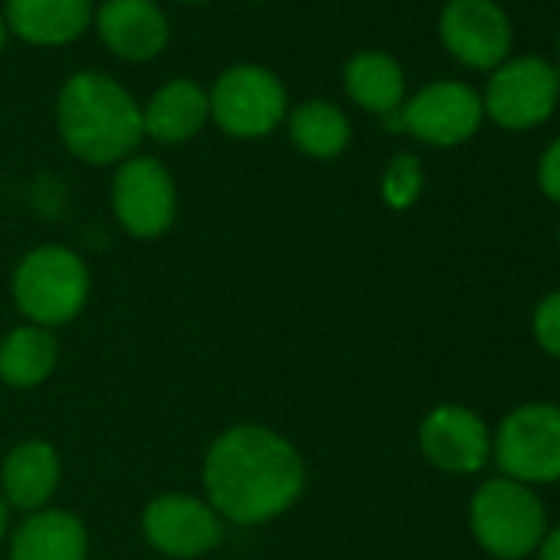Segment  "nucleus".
Returning a JSON list of instances; mask_svg holds the SVG:
<instances>
[{
  "label": "nucleus",
  "mask_w": 560,
  "mask_h": 560,
  "mask_svg": "<svg viewBox=\"0 0 560 560\" xmlns=\"http://www.w3.org/2000/svg\"><path fill=\"white\" fill-rule=\"evenodd\" d=\"M205 501L234 524H264L298 504L307 468L294 442L254 422L224 429L201 468Z\"/></svg>",
  "instance_id": "obj_1"
},
{
  "label": "nucleus",
  "mask_w": 560,
  "mask_h": 560,
  "mask_svg": "<svg viewBox=\"0 0 560 560\" xmlns=\"http://www.w3.org/2000/svg\"><path fill=\"white\" fill-rule=\"evenodd\" d=\"M57 132L80 162L119 165L145 139L142 106L119 80L80 70L57 93Z\"/></svg>",
  "instance_id": "obj_2"
},
{
  "label": "nucleus",
  "mask_w": 560,
  "mask_h": 560,
  "mask_svg": "<svg viewBox=\"0 0 560 560\" xmlns=\"http://www.w3.org/2000/svg\"><path fill=\"white\" fill-rule=\"evenodd\" d=\"M90 298V270L70 247L44 244L21 257L14 270V301L37 327L70 324Z\"/></svg>",
  "instance_id": "obj_3"
},
{
  "label": "nucleus",
  "mask_w": 560,
  "mask_h": 560,
  "mask_svg": "<svg viewBox=\"0 0 560 560\" xmlns=\"http://www.w3.org/2000/svg\"><path fill=\"white\" fill-rule=\"evenodd\" d=\"M471 534L491 557L521 560L540 547L547 534V514L527 485L491 478L471 498Z\"/></svg>",
  "instance_id": "obj_4"
},
{
  "label": "nucleus",
  "mask_w": 560,
  "mask_h": 560,
  "mask_svg": "<svg viewBox=\"0 0 560 560\" xmlns=\"http://www.w3.org/2000/svg\"><path fill=\"white\" fill-rule=\"evenodd\" d=\"M208 106L211 122L234 139H264L291 113L284 83L260 63H234L221 70L208 90Z\"/></svg>",
  "instance_id": "obj_5"
},
{
  "label": "nucleus",
  "mask_w": 560,
  "mask_h": 560,
  "mask_svg": "<svg viewBox=\"0 0 560 560\" xmlns=\"http://www.w3.org/2000/svg\"><path fill=\"white\" fill-rule=\"evenodd\" d=\"M494 458L511 481H560V406L527 402L508 412L494 435Z\"/></svg>",
  "instance_id": "obj_6"
},
{
  "label": "nucleus",
  "mask_w": 560,
  "mask_h": 560,
  "mask_svg": "<svg viewBox=\"0 0 560 560\" xmlns=\"http://www.w3.org/2000/svg\"><path fill=\"white\" fill-rule=\"evenodd\" d=\"M113 211L132 237H159L172 228L178 211V191L172 172L152 155H132L119 162L113 175Z\"/></svg>",
  "instance_id": "obj_7"
},
{
  "label": "nucleus",
  "mask_w": 560,
  "mask_h": 560,
  "mask_svg": "<svg viewBox=\"0 0 560 560\" xmlns=\"http://www.w3.org/2000/svg\"><path fill=\"white\" fill-rule=\"evenodd\" d=\"M557 96V70L540 57H517L491 73L481 106L501 129H534L553 113Z\"/></svg>",
  "instance_id": "obj_8"
},
{
  "label": "nucleus",
  "mask_w": 560,
  "mask_h": 560,
  "mask_svg": "<svg viewBox=\"0 0 560 560\" xmlns=\"http://www.w3.org/2000/svg\"><path fill=\"white\" fill-rule=\"evenodd\" d=\"M399 113H402V132L416 136L425 145L452 149L478 132L485 106L471 86L442 80L422 86L412 100L402 103Z\"/></svg>",
  "instance_id": "obj_9"
},
{
  "label": "nucleus",
  "mask_w": 560,
  "mask_h": 560,
  "mask_svg": "<svg viewBox=\"0 0 560 560\" xmlns=\"http://www.w3.org/2000/svg\"><path fill=\"white\" fill-rule=\"evenodd\" d=\"M142 530H145V540L159 553L178 557V560L201 557L224 537V524L218 511L195 494L152 498L142 514Z\"/></svg>",
  "instance_id": "obj_10"
},
{
  "label": "nucleus",
  "mask_w": 560,
  "mask_h": 560,
  "mask_svg": "<svg viewBox=\"0 0 560 560\" xmlns=\"http://www.w3.org/2000/svg\"><path fill=\"white\" fill-rule=\"evenodd\" d=\"M439 37L458 63L475 70H498L511 50V24L494 0H448Z\"/></svg>",
  "instance_id": "obj_11"
},
{
  "label": "nucleus",
  "mask_w": 560,
  "mask_h": 560,
  "mask_svg": "<svg viewBox=\"0 0 560 560\" xmlns=\"http://www.w3.org/2000/svg\"><path fill=\"white\" fill-rule=\"evenodd\" d=\"M93 27L100 44L126 63H149L162 57L172 40V24L159 0H103Z\"/></svg>",
  "instance_id": "obj_12"
},
{
  "label": "nucleus",
  "mask_w": 560,
  "mask_h": 560,
  "mask_svg": "<svg viewBox=\"0 0 560 560\" xmlns=\"http://www.w3.org/2000/svg\"><path fill=\"white\" fill-rule=\"evenodd\" d=\"M422 455L448 471V475H471L481 471L491 458V439L485 422L465 406H439L419 425Z\"/></svg>",
  "instance_id": "obj_13"
},
{
  "label": "nucleus",
  "mask_w": 560,
  "mask_h": 560,
  "mask_svg": "<svg viewBox=\"0 0 560 560\" xmlns=\"http://www.w3.org/2000/svg\"><path fill=\"white\" fill-rule=\"evenodd\" d=\"M93 0H8V31L31 47H70L93 27Z\"/></svg>",
  "instance_id": "obj_14"
},
{
  "label": "nucleus",
  "mask_w": 560,
  "mask_h": 560,
  "mask_svg": "<svg viewBox=\"0 0 560 560\" xmlns=\"http://www.w3.org/2000/svg\"><path fill=\"white\" fill-rule=\"evenodd\" d=\"M208 122V90L198 86L195 80H168L142 106V132L159 145L191 142Z\"/></svg>",
  "instance_id": "obj_15"
},
{
  "label": "nucleus",
  "mask_w": 560,
  "mask_h": 560,
  "mask_svg": "<svg viewBox=\"0 0 560 560\" xmlns=\"http://www.w3.org/2000/svg\"><path fill=\"white\" fill-rule=\"evenodd\" d=\"M60 488V455L50 442L27 439L0 465V494L18 511H44Z\"/></svg>",
  "instance_id": "obj_16"
},
{
  "label": "nucleus",
  "mask_w": 560,
  "mask_h": 560,
  "mask_svg": "<svg viewBox=\"0 0 560 560\" xmlns=\"http://www.w3.org/2000/svg\"><path fill=\"white\" fill-rule=\"evenodd\" d=\"M90 534L70 511L44 508L21 521L11 537V560H86Z\"/></svg>",
  "instance_id": "obj_17"
},
{
  "label": "nucleus",
  "mask_w": 560,
  "mask_h": 560,
  "mask_svg": "<svg viewBox=\"0 0 560 560\" xmlns=\"http://www.w3.org/2000/svg\"><path fill=\"white\" fill-rule=\"evenodd\" d=\"M343 86L360 109L376 116H389L406 103V73L399 60L383 50H363L350 57L343 67Z\"/></svg>",
  "instance_id": "obj_18"
},
{
  "label": "nucleus",
  "mask_w": 560,
  "mask_h": 560,
  "mask_svg": "<svg viewBox=\"0 0 560 560\" xmlns=\"http://www.w3.org/2000/svg\"><path fill=\"white\" fill-rule=\"evenodd\" d=\"M288 132L291 142L311 155V159H337L347 152L350 139H353V126L347 119V113L337 103L327 100H304L288 113Z\"/></svg>",
  "instance_id": "obj_19"
},
{
  "label": "nucleus",
  "mask_w": 560,
  "mask_h": 560,
  "mask_svg": "<svg viewBox=\"0 0 560 560\" xmlns=\"http://www.w3.org/2000/svg\"><path fill=\"white\" fill-rule=\"evenodd\" d=\"M60 350L47 327L24 324L0 340V380L14 389H34L57 370Z\"/></svg>",
  "instance_id": "obj_20"
},
{
  "label": "nucleus",
  "mask_w": 560,
  "mask_h": 560,
  "mask_svg": "<svg viewBox=\"0 0 560 560\" xmlns=\"http://www.w3.org/2000/svg\"><path fill=\"white\" fill-rule=\"evenodd\" d=\"M419 191H422V165H419V159L409 155V152L393 155V162L383 172V198H386V205L402 211V208L416 205Z\"/></svg>",
  "instance_id": "obj_21"
},
{
  "label": "nucleus",
  "mask_w": 560,
  "mask_h": 560,
  "mask_svg": "<svg viewBox=\"0 0 560 560\" xmlns=\"http://www.w3.org/2000/svg\"><path fill=\"white\" fill-rule=\"evenodd\" d=\"M534 340L544 353L560 360V291L547 294L534 311Z\"/></svg>",
  "instance_id": "obj_22"
},
{
  "label": "nucleus",
  "mask_w": 560,
  "mask_h": 560,
  "mask_svg": "<svg viewBox=\"0 0 560 560\" xmlns=\"http://www.w3.org/2000/svg\"><path fill=\"white\" fill-rule=\"evenodd\" d=\"M537 182L544 188V195L550 201L560 205V139L550 142V149L540 155V165H537Z\"/></svg>",
  "instance_id": "obj_23"
},
{
  "label": "nucleus",
  "mask_w": 560,
  "mask_h": 560,
  "mask_svg": "<svg viewBox=\"0 0 560 560\" xmlns=\"http://www.w3.org/2000/svg\"><path fill=\"white\" fill-rule=\"evenodd\" d=\"M540 560H560V527L547 530L540 540Z\"/></svg>",
  "instance_id": "obj_24"
},
{
  "label": "nucleus",
  "mask_w": 560,
  "mask_h": 560,
  "mask_svg": "<svg viewBox=\"0 0 560 560\" xmlns=\"http://www.w3.org/2000/svg\"><path fill=\"white\" fill-rule=\"evenodd\" d=\"M8 40H11V31H8L4 11H0V57H4V50H8Z\"/></svg>",
  "instance_id": "obj_25"
},
{
  "label": "nucleus",
  "mask_w": 560,
  "mask_h": 560,
  "mask_svg": "<svg viewBox=\"0 0 560 560\" xmlns=\"http://www.w3.org/2000/svg\"><path fill=\"white\" fill-rule=\"evenodd\" d=\"M4 534H8V501L0 494V540H4Z\"/></svg>",
  "instance_id": "obj_26"
},
{
  "label": "nucleus",
  "mask_w": 560,
  "mask_h": 560,
  "mask_svg": "<svg viewBox=\"0 0 560 560\" xmlns=\"http://www.w3.org/2000/svg\"><path fill=\"white\" fill-rule=\"evenodd\" d=\"M178 4H208V0H178Z\"/></svg>",
  "instance_id": "obj_27"
},
{
  "label": "nucleus",
  "mask_w": 560,
  "mask_h": 560,
  "mask_svg": "<svg viewBox=\"0 0 560 560\" xmlns=\"http://www.w3.org/2000/svg\"><path fill=\"white\" fill-rule=\"evenodd\" d=\"M254 4H260V0H254Z\"/></svg>",
  "instance_id": "obj_28"
},
{
  "label": "nucleus",
  "mask_w": 560,
  "mask_h": 560,
  "mask_svg": "<svg viewBox=\"0 0 560 560\" xmlns=\"http://www.w3.org/2000/svg\"><path fill=\"white\" fill-rule=\"evenodd\" d=\"M557 241H560V234H557Z\"/></svg>",
  "instance_id": "obj_29"
}]
</instances>
